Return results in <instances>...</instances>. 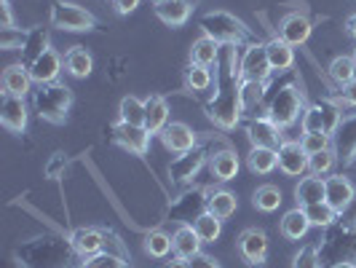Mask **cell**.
I'll list each match as a JSON object with an SVG mask.
<instances>
[{
	"instance_id": "1",
	"label": "cell",
	"mask_w": 356,
	"mask_h": 268,
	"mask_svg": "<svg viewBox=\"0 0 356 268\" xmlns=\"http://www.w3.org/2000/svg\"><path fill=\"white\" fill-rule=\"evenodd\" d=\"M238 49L236 46H222L217 68V91L207 105V116L212 118L220 129H236L244 107H241V68H238Z\"/></svg>"
},
{
	"instance_id": "2",
	"label": "cell",
	"mask_w": 356,
	"mask_h": 268,
	"mask_svg": "<svg viewBox=\"0 0 356 268\" xmlns=\"http://www.w3.org/2000/svg\"><path fill=\"white\" fill-rule=\"evenodd\" d=\"M72 255L78 252L72 250L70 239L65 242L59 236H40L19 250L22 263L30 268H70Z\"/></svg>"
},
{
	"instance_id": "3",
	"label": "cell",
	"mask_w": 356,
	"mask_h": 268,
	"mask_svg": "<svg viewBox=\"0 0 356 268\" xmlns=\"http://www.w3.org/2000/svg\"><path fill=\"white\" fill-rule=\"evenodd\" d=\"M321 266L356 263V220H335L319 244Z\"/></svg>"
},
{
	"instance_id": "4",
	"label": "cell",
	"mask_w": 356,
	"mask_h": 268,
	"mask_svg": "<svg viewBox=\"0 0 356 268\" xmlns=\"http://www.w3.org/2000/svg\"><path fill=\"white\" fill-rule=\"evenodd\" d=\"M72 105V91L65 84H46L33 91V110L49 124H65Z\"/></svg>"
},
{
	"instance_id": "5",
	"label": "cell",
	"mask_w": 356,
	"mask_h": 268,
	"mask_svg": "<svg viewBox=\"0 0 356 268\" xmlns=\"http://www.w3.org/2000/svg\"><path fill=\"white\" fill-rule=\"evenodd\" d=\"M198 27L204 36L217 40L220 46H236V43L250 38V27L228 11H207L198 19Z\"/></svg>"
},
{
	"instance_id": "6",
	"label": "cell",
	"mask_w": 356,
	"mask_h": 268,
	"mask_svg": "<svg viewBox=\"0 0 356 268\" xmlns=\"http://www.w3.org/2000/svg\"><path fill=\"white\" fill-rule=\"evenodd\" d=\"M303 110H305L303 91L298 89L295 84H286L284 89H279V94L270 100L266 116L279 126V129H286V126H292L298 118H300Z\"/></svg>"
},
{
	"instance_id": "7",
	"label": "cell",
	"mask_w": 356,
	"mask_h": 268,
	"mask_svg": "<svg viewBox=\"0 0 356 268\" xmlns=\"http://www.w3.org/2000/svg\"><path fill=\"white\" fill-rule=\"evenodd\" d=\"M49 19H51V27L67 30V33H89L97 27V19L86 8H81L78 3H65V0H54Z\"/></svg>"
},
{
	"instance_id": "8",
	"label": "cell",
	"mask_w": 356,
	"mask_h": 268,
	"mask_svg": "<svg viewBox=\"0 0 356 268\" xmlns=\"http://www.w3.org/2000/svg\"><path fill=\"white\" fill-rule=\"evenodd\" d=\"M209 194L204 188H191L182 196L175 198V204H169V220H175L179 226H193L201 214L207 212Z\"/></svg>"
},
{
	"instance_id": "9",
	"label": "cell",
	"mask_w": 356,
	"mask_h": 268,
	"mask_svg": "<svg viewBox=\"0 0 356 268\" xmlns=\"http://www.w3.org/2000/svg\"><path fill=\"white\" fill-rule=\"evenodd\" d=\"M209 156V145L204 148H193V150H188V153H182L177 159L169 164V178L175 185H185V182H193V178L198 175V169L204 166V161Z\"/></svg>"
},
{
	"instance_id": "10",
	"label": "cell",
	"mask_w": 356,
	"mask_h": 268,
	"mask_svg": "<svg viewBox=\"0 0 356 268\" xmlns=\"http://www.w3.org/2000/svg\"><path fill=\"white\" fill-rule=\"evenodd\" d=\"M238 68H241V78L244 81H268L270 78V62H268L266 43H250L241 59H238Z\"/></svg>"
},
{
	"instance_id": "11",
	"label": "cell",
	"mask_w": 356,
	"mask_h": 268,
	"mask_svg": "<svg viewBox=\"0 0 356 268\" xmlns=\"http://www.w3.org/2000/svg\"><path fill=\"white\" fill-rule=\"evenodd\" d=\"M354 198H356V188L348 178H343V175H330V178H324V201H327L338 214L346 212V210L354 204Z\"/></svg>"
},
{
	"instance_id": "12",
	"label": "cell",
	"mask_w": 356,
	"mask_h": 268,
	"mask_svg": "<svg viewBox=\"0 0 356 268\" xmlns=\"http://www.w3.org/2000/svg\"><path fill=\"white\" fill-rule=\"evenodd\" d=\"M247 137H250L252 148H273L279 150L282 148V129L273 124L268 116H257L247 121Z\"/></svg>"
},
{
	"instance_id": "13",
	"label": "cell",
	"mask_w": 356,
	"mask_h": 268,
	"mask_svg": "<svg viewBox=\"0 0 356 268\" xmlns=\"http://www.w3.org/2000/svg\"><path fill=\"white\" fill-rule=\"evenodd\" d=\"M27 118H30V107L24 102V97L17 94H3L0 100V121L8 132L22 134L27 129Z\"/></svg>"
},
{
	"instance_id": "14",
	"label": "cell",
	"mask_w": 356,
	"mask_h": 268,
	"mask_svg": "<svg viewBox=\"0 0 356 268\" xmlns=\"http://www.w3.org/2000/svg\"><path fill=\"white\" fill-rule=\"evenodd\" d=\"M159 137L161 143H163V148L172 150V153H177V156L196 148V132L188 124H182V121H169V124L161 129Z\"/></svg>"
},
{
	"instance_id": "15",
	"label": "cell",
	"mask_w": 356,
	"mask_h": 268,
	"mask_svg": "<svg viewBox=\"0 0 356 268\" xmlns=\"http://www.w3.org/2000/svg\"><path fill=\"white\" fill-rule=\"evenodd\" d=\"M150 137L153 134L145 126H131V124H124V121H118V124L113 126V140L121 145V148H126L129 153H137V156L147 153Z\"/></svg>"
},
{
	"instance_id": "16",
	"label": "cell",
	"mask_w": 356,
	"mask_h": 268,
	"mask_svg": "<svg viewBox=\"0 0 356 268\" xmlns=\"http://www.w3.org/2000/svg\"><path fill=\"white\" fill-rule=\"evenodd\" d=\"M279 153V169L284 172L286 178H300L308 172V153L303 150V145L295 143V140H286L282 143V148L276 150Z\"/></svg>"
},
{
	"instance_id": "17",
	"label": "cell",
	"mask_w": 356,
	"mask_h": 268,
	"mask_svg": "<svg viewBox=\"0 0 356 268\" xmlns=\"http://www.w3.org/2000/svg\"><path fill=\"white\" fill-rule=\"evenodd\" d=\"M311 30H314V24H311V19L300 14V11H292V14H286L282 19V24H279V38L286 40L292 49L295 46H303L305 40L311 38Z\"/></svg>"
},
{
	"instance_id": "18",
	"label": "cell",
	"mask_w": 356,
	"mask_h": 268,
	"mask_svg": "<svg viewBox=\"0 0 356 268\" xmlns=\"http://www.w3.org/2000/svg\"><path fill=\"white\" fill-rule=\"evenodd\" d=\"M27 70H30L33 84H38V86L56 84V78H59V72H62V56L54 52V49H49L46 54H40L35 62H30Z\"/></svg>"
},
{
	"instance_id": "19",
	"label": "cell",
	"mask_w": 356,
	"mask_h": 268,
	"mask_svg": "<svg viewBox=\"0 0 356 268\" xmlns=\"http://www.w3.org/2000/svg\"><path fill=\"white\" fill-rule=\"evenodd\" d=\"M238 252L250 266H260L268 258V236L260 228H250L238 236Z\"/></svg>"
},
{
	"instance_id": "20",
	"label": "cell",
	"mask_w": 356,
	"mask_h": 268,
	"mask_svg": "<svg viewBox=\"0 0 356 268\" xmlns=\"http://www.w3.org/2000/svg\"><path fill=\"white\" fill-rule=\"evenodd\" d=\"M332 150L343 164H351L356 159V116L343 118L338 132L332 134Z\"/></svg>"
},
{
	"instance_id": "21",
	"label": "cell",
	"mask_w": 356,
	"mask_h": 268,
	"mask_svg": "<svg viewBox=\"0 0 356 268\" xmlns=\"http://www.w3.org/2000/svg\"><path fill=\"white\" fill-rule=\"evenodd\" d=\"M33 91V78L24 62L8 65L3 70V94H17V97H27Z\"/></svg>"
},
{
	"instance_id": "22",
	"label": "cell",
	"mask_w": 356,
	"mask_h": 268,
	"mask_svg": "<svg viewBox=\"0 0 356 268\" xmlns=\"http://www.w3.org/2000/svg\"><path fill=\"white\" fill-rule=\"evenodd\" d=\"M70 244H72V250L86 260L91 255L102 252V247H105V233L97 231V228H75V231L70 233Z\"/></svg>"
},
{
	"instance_id": "23",
	"label": "cell",
	"mask_w": 356,
	"mask_h": 268,
	"mask_svg": "<svg viewBox=\"0 0 356 268\" xmlns=\"http://www.w3.org/2000/svg\"><path fill=\"white\" fill-rule=\"evenodd\" d=\"M266 52H268V62H270V70L273 72H289L292 65H295V49L282 40V38H270L266 43Z\"/></svg>"
},
{
	"instance_id": "24",
	"label": "cell",
	"mask_w": 356,
	"mask_h": 268,
	"mask_svg": "<svg viewBox=\"0 0 356 268\" xmlns=\"http://www.w3.org/2000/svg\"><path fill=\"white\" fill-rule=\"evenodd\" d=\"M166 124H169V102L159 94L147 97L145 100V129L150 134H161V129Z\"/></svg>"
},
{
	"instance_id": "25",
	"label": "cell",
	"mask_w": 356,
	"mask_h": 268,
	"mask_svg": "<svg viewBox=\"0 0 356 268\" xmlns=\"http://www.w3.org/2000/svg\"><path fill=\"white\" fill-rule=\"evenodd\" d=\"M156 17L169 27H182L191 19V0H166L156 3Z\"/></svg>"
},
{
	"instance_id": "26",
	"label": "cell",
	"mask_w": 356,
	"mask_h": 268,
	"mask_svg": "<svg viewBox=\"0 0 356 268\" xmlns=\"http://www.w3.org/2000/svg\"><path fill=\"white\" fill-rule=\"evenodd\" d=\"M201 236L196 233V228L193 226H179L177 231L172 233V247H175V255L177 258H191V255H196V252H201Z\"/></svg>"
},
{
	"instance_id": "27",
	"label": "cell",
	"mask_w": 356,
	"mask_h": 268,
	"mask_svg": "<svg viewBox=\"0 0 356 268\" xmlns=\"http://www.w3.org/2000/svg\"><path fill=\"white\" fill-rule=\"evenodd\" d=\"M311 228V220H308V214H305L303 207H295V210H289V212L282 217V236L289 239V242H298V239H303L305 233Z\"/></svg>"
},
{
	"instance_id": "28",
	"label": "cell",
	"mask_w": 356,
	"mask_h": 268,
	"mask_svg": "<svg viewBox=\"0 0 356 268\" xmlns=\"http://www.w3.org/2000/svg\"><path fill=\"white\" fill-rule=\"evenodd\" d=\"M220 43L212 40V38L201 36L198 40H193V46H191V62L193 65H204V68H214L217 62H220Z\"/></svg>"
},
{
	"instance_id": "29",
	"label": "cell",
	"mask_w": 356,
	"mask_h": 268,
	"mask_svg": "<svg viewBox=\"0 0 356 268\" xmlns=\"http://www.w3.org/2000/svg\"><path fill=\"white\" fill-rule=\"evenodd\" d=\"M49 43H51V40H49V27H35V30H30L24 46H22V62H24V65L35 62L40 54H46L51 49Z\"/></svg>"
},
{
	"instance_id": "30",
	"label": "cell",
	"mask_w": 356,
	"mask_h": 268,
	"mask_svg": "<svg viewBox=\"0 0 356 268\" xmlns=\"http://www.w3.org/2000/svg\"><path fill=\"white\" fill-rule=\"evenodd\" d=\"M295 198H298V207H311V204H321L324 201V178H303L295 188Z\"/></svg>"
},
{
	"instance_id": "31",
	"label": "cell",
	"mask_w": 356,
	"mask_h": 268,
	"mask_svg": "<svg viewBox=\"0 0 356 268\" xmlns=\"http://www.w3.org/2000/svg\"><path fill=\"white\" fill-rule=\"evenodd\" d=\"M238 156L233 153V150H228V148H222V150H217L212 156V175L220 182H228V180H233L236 175H238Z\"/></svg>"
},
{
	"instance_id": "32",
	"label": "cell",
	"mask_w": 356,
	"mask_h": 268,
	"mask_svg": "<svg viewBox=\"0 0 356 268\" xmlns=\"http://www.w3.org/2000/svg\"><path fill=\"white\" fill-rule=\"evenodd\" d=\"M65 70L70 72L72 78H89L94 70V59L83 46H75L65 54Z\"/></svg>"
},
{
	"instance_id": "33",
	"label": "cell",
	"mask_w": 356,
	"mask_h": 268,
	"mask_svg": "<svg viewBox=\"0 0 356 268\" xmlns=\"http://www.w3.org/2000/svg\"><path fill=\"white\" fill-rule=\"evenodd\" d=\"M247 164L257 175H270L279 166V153L273 148H252L250 156H247Z\"/></svg>"
},
{
	"instance_id": "34",
	"label": "cell",
	"mask_w": 356,
	"mask_h": 268,
	"mask_svg": "<svg viewBox=\"0 0 356 268\" xmlns=\"http://www.w3.org/2000/svg\"><path fill=\"white\" fill-rule=\"evenodd\" d=\"M236 207H238V201H236V196H233L231 191H209L207 210L212 214H217L220 220H228L231 214H236Z\"/></svg>"
},
{
	"instance_id": "35",
	"label": "cell",
	"mask_w": 356,
	"mask_h": 268,
	"mask_svg": "<svg viewBox=\"0 0 356 268\" xmlns=\"http://www.w3.org/2000/svg\"><path fill=\"white\" fill-rule=\"evenodd\" d=\"M193 228H196V233L201 236L204 244H214V242L220 239V233H222V220L207 210V212L193 223Z\"/></svg>"
},
{
	"instance_id": "36",
	"label": "cell",
	"mask_w": 356,
	"mask_h": 268,
	"mask_svg": "<svg viewBox=\"0 0 356 268\" xmlns=\"http://www.w3.org/2000/svg\"><path fill=\"white\" fill-rule=\"evenodd\" d=\"M266 89L268 81H241V107H244V113L254 110L257 105H263Z\"/></svg>"
},
{
	"instance_id": "37",
	"label": "cell",
	"mask_w": 356,
	"mask_h": 268,
	"mask_svg": "<svg viewBox=\"0 0 356 268\" xmlns=\"http://www.w3.org/2000/svg\"><path fill=\"white\" fill-rule=\"evenodd\" d=\"M330 78L340 84V86H348L351 81H356V62L354 56H335L332 65H330Z\"/></svg>"
},
{
	"instance_id": "38",
	"label": "cell",
	"mask_w": 356,
	"mask_h": 268,
	"mask_svg": "<svg viewBox=\"0 0 356 268\" xmlns=\"http://www.w3.org/2000/svg\"><path fill=\"white\" fill-rule=\"evenodd\" d=\"M335 164H338L335 150H332V148H327V150L314 153V156L308 159V172H311V175H316V178H330V175H332V169H335Z\"/></svg>"
},
{
	"instance_id": "39",
	"label": "cell",
	"mask_w": 356,
	"mask_h": 268,
	"mask_svg": "<svg viewBox=\"0 0 356 268\" xmlns=\"http://www.w3.org/2000/svg\"><path fill=\"white\" fill-rule=\"evenodd\" d=\"M118 116L124 124L131 126H145V102L137 97H124L121 107H118Z\"/></svg>"
},
{
	"instance_id": "40",
	"label": "cell",
	"mask_w": 356,
	"mask_h": 268,
	"mask_svg": "<svg viewBox=\"0 0 356 268\" xmlns=\"http://www.w3.org/2000/svg\"><path fill=\"white\" fill-rule=\"evenodd\" d=\"M254 207L260 210V212H276L279 210V204H282V191L276 188V185H260L257 191H254Z\"/></svg>"
},
{
	"instance_id": "41",
	"label": "cell",
	"mask_w": 356,
	"mask_h": 268,
	"mask_svg": "<svg viewBox=\"0 0 356 268\" xmlns=\"http://www.w3.org/2000/svg\"><path fill=\"white\" fill-rule=\"evenodd\" d=\"M145 252H147L150 258H166L169 252H175L172 236L163 231H150L145 236Z\"/></svg>"
},
{
	"instance_id": "42",
	"label": "cell",
	"mask_w": 356,
	"mask_h": 268,
	"mask_svg": "<svg viewBox=\"0 0 356 268\" xmlns=\"http://www.w3.org/2000/svg\"><path fill=\"white\" fill-rule=\"evenodd\" d=\"M212 70L209 68H204V65H188V70H185V84H188V89L191 91H207L212 86Z\"/></svg>"
},
{
	"instance_id": "43",
	"label": "cell",
	"mask_w": 356,
	"mask_h": 268,
	"mask_svg": "<svg viewBox=\"0 0 356 268\" xmlns=\"http://www.w3.org/2000/svg\"><path fill=\"white\" fill-rule=\"evenodd\" d=\"M305 214H308V220H311V226H319V228H330L335 220H338V212L327 204V201H321V204H311V207H303Z\"/></svg>"
},
{
	"instance_id": "44",
	"label": "cell",
	"mask_w": 356,
	"mask_h": 268,
	"mask_svg": "<svg viewBox=\"0 0 356 268\" xmlns=\"http://www.w3.org/2000/svg\"><path fill=\"white\" fill-rule=\"evenodd\" d=\"M321 110V118H324V134H335L338 132V126L343 124V113H340V107L335 102H330V100H324V102H316Z\"/></svg>"
},
{
	"instance_id": "45",
	"label": "cell",
	"mask_w": 356,
	"mask_h": 268,
	"mask_svg": "<svg viewBox=\"0 0 356 268\" xmlns=\"http://www.w3.org/2000/svg\"><path fill=\"white\" fill-rule=\"evenodd\" d=\"M81 268H126V260L121 258V255H115V252H97V255H91V258H86L83 263H81Z\"/></svg>"
},
{
	"instance_id": "46",
	"label": "cell",
	"mask_w": 356,
	"mask_h": 268,
	"mask_svg": "<svg viewBox=\"0 0 356 268\" xmlns=\"http://www.w3.org/2000/svg\"><path fill=\"white\" fill-rule=\"evenodd\" d=\"M300 145H303V150L308 156H314V153H321V150L332 148V137L324 134V132H314V134H303Z\"/></svg>"
},
{
	"instance_id": "47",
	"label": "cell",
	"mask_w": 356,
	"mask_h": 268,
	"mask_svg": "<svg viewBox=\"0 0 356 268\" xmlns=\"http://www.w3.org/2000/svg\"><path fill=\"white\" fill-rule=\"evenodd\" d=\"M24 40H27V33H24V30H17V27L0 30V49H6V52H22Z\"/></svg>"
},
{
	"instance_id": "48",
	"label": "cell",
	"mask_w": 356,
	"mask_h": 268,
	"mask_svg": "<svg viewBox=\"0 0 356 268\" xmlns=\"http://www.w3.org/2000/svg\"><path fill=\"white\" fill-rule=\"evenodd\" d=\"M300 126H303V134H314V132H324V118H321L319 105H311L303 110V118H300Z\"/></svg>"
},
{
	"instance_id": "49",
	"label": "cell",
	"mask_w": 356,
	"mask_h": 268,
	"mask_svg": "<svg viewBox=\"0 0 356 268\" xmlns=\"http://www.w3.org/2000/svg\"><path fill=\"white\" fill-rule=\"evenodd\" d=\"M292 268H321L319 247H303V250L295 255Z\"/></svg>"
},
{
	"instance_id": "50",
	"label": "cell",
	"mask_w": 356,
	"mask_h": 268,
	"mask_svg": "<svg viewBox=\"0 0 356 268\" xmlns=\"http://www.w3.org/2000/svg\"><path fill=\"white\" fill-rule=\"evenodd\" d=\"M188 266L191 268H220V263L214 260L212 255H207V252H196V255L188 258Z\"/></svg>"
},
{
	"instance_id": "51",
	"label": "cell",
	"mask_w": 356,
	"mask_h": 268,
	"mask_svg": "<svg viewBox=\"0 0 356 268\" xmlns=\"http://www.w3.org/2000/svg\"><path fill=\"white\" fill-rule=\"evenodd\" d=\"M67 166V159H65V153H54V159L49 161V166H46V175L49 178H59V172Z\"/></svg>"
},
{
	"instance_id": "52",
	"label": "cell",
	"mask_w": 356,
	"mask_h": 268,
	"mask_svg": "<svg viewBox=\"0 0 356 268\" xmlns=\"http://www.w3.org/2000/svg\"><path fill=\"white\" fill-rule=\"evenodd\" d=\"M110 3H113V8H115L118 14H124V17L131 14V11L140 6V0H110Z\"/></svg>"
},
{
	"instance_id": "53",
	"label": "cell",
	"mask_w": 356,
	"mask_h": 268,
	"mask_svg": "<svg viewBox=\"0 0 356 268\" xmlns=\"http://www.w3.org/2000/svg\"><path fill=\"white\" fill-rule=\"evenodd\" d=\"M0 14H3V30L14 27V11H11V3H8V0L0 3Z\"/></svg>"
},
{
	"instance_id": "54",
	"label": "cell",
	"mask_w": 356,
	"mask_h": 268,
	"mask_svg": "<svg viewBox=\"0 0 356 268\" xmlns=\"http://www.w3.org/2000/svg\"><path fill=\"white\" fill-rule=\"evenodd\" d=\"M343 100L351 107H356V81H351L348 86H343Z\"/></svg>"
},
{
	"instance_id": "55",
	"label": "cell",
	"mask_w": 356,
	"mask_h": 268,
	"mask_svg": "<svg viewBox=\"0 0 356 268\" xmlns=\"http://www.w3.org/2000/svg\"><path fill=\"white\" fill-rule=\"evenodd\" d=\"M346 30H348V36L356 38V14H351L348 17V22H346Z\"/></svg>"
},
{
	"instance_id": "56",
	"label": "cell",
	"mask_w": 356,
	"mask_h": 268,
	"mask_svg": "<svg viewBox=\"0 0 356 268\" xmlns=\"http://www.w3.org/2000/svg\"><path fill=\"white\" fill-rule=\"evenodd\" d=\"M166 268H191V266H188V260H185V258H175L172 263H166Z\"/></svg>"
},
{
	"instance_id": "57",
	"label": "cell",
	"mask_w": 356,
	"mask_h": 268,
	"mask_svg": "<svg viewBox=\"0 0 356 268\" xmlns=\"http://www.w3.org/2000/svg\"><path fill=\"white\" fill-rule=\"evenodd\" d=\"M327 268H356V263H335V266H327Z\"/></svg>"
},
{
	"instance_id": "58",
	"label": "cell",
	"mask_w": 356,
	"mask_h": 268,
	"mask_svg": "<svg viewBox=\"0 0 356 268\" xmlns=\"http://www.w3.org/2000/svg\"><path fill=\"white\" fill-rule=\"evenodd\" d=\"M153 3H166V0H153Z\"/></svg>"
},
{
	"instance_id": "59",
	"label": "cell",
	"mask_w": 356,
	"mask_h": 268,
	"mask_svg": "<svg viewBox=\"0 0 356 268\" xmlns=\"http://www.w3.org/2000/svg\"><path fill=\"white\" fill-rule=\"evenodd\" d=\"M354 62H356V52H354Z\"/></svg>"
}]
</instances>
